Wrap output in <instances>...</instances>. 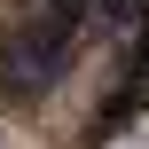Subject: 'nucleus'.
I'll list each match as a JSON object with an SVG mask.
<instances>
[{
	"label": "nucleus",
	"instance_id": "nucleus-2",
	"mask_svg": "<svg viewBox=\"0 0 149 149\" xmlns=\"http://www.w3.org/2000/svg\"><path fill=\"white\" fill-rule=\"evenodd\" d=\"M118 149H149V134H126V141H118Z\"/></svg>",
	"mask_w": 149,
	"mask_h": 149
},
{
	"label": "nucleus",
	"instance_id": "nucleus-1",
	"mask_svg": "<svg viewBox=\"0 0 149 149\" xmlns=\"http://www.w3.org/2000/svg\"><path fill=\"white\" fill-rule=\"evenodd\" d=\"M63 71H71V16H31V24L0 31V79H8L24 102L55 94Z\"/></svg>",
	"mask_w": 149,
	"mask_h": 149
}]
</instances>
